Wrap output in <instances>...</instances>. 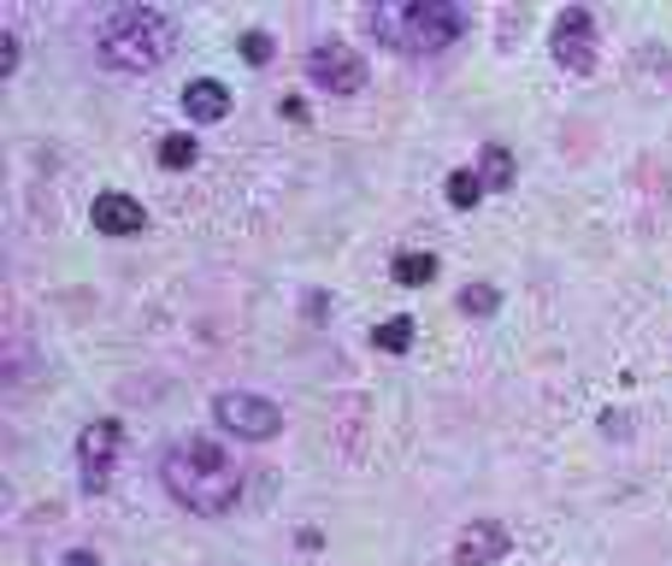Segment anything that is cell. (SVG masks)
Wrapping results in <instances>:
<instances>
[{"label": "cell", "mask_w": 672, "mask_h": 566, "mask_svg": "<svg viewBox=\"0 0 672 566\" xmlns=\"http://www.w3.org/2000/svg\"><path fill=\"white\" fill-rule=\"evenodd\" d=\"M307 77L319 83L324 95H360L366 89V54H354L349 42H324L307 60Z\"/></svg>", "instance_id": "8992f818"}, {"label": "cell", "mask_w": 672, "mask_h": 566, "mask_svg": "<svg viewBox=\"0 0 672 566\" xmlns=\"http://www.w3.org/2000/svg\"><path fill=\"white\" fill-rule=\"evenodd\" d=\"M548 47H555V60L566 72H590L596 65V12L590 7H566L555 30H548Z\"/></svg>", "instance_id": "52a82bcc"}, {"label": "cell", "mask_w": 672, "mask_h": 566, "mask_svg": "<svg viewBox=\"0 0 672 566\" xmlns=\"http://www.w3.org/2000/svg\"><path fill=\"white\" fill-rule=\"evenodd\" d=\"M372 342H377V349H384V354H402L407 342H413V319H407V313L384 319V324H377V331H372Z\"/></svg>", "instance_id": "5bb4252c"}, {"label": "cell", "mask_w": 672, "mask_h": 566, "mask_svg": "<svg viewBox=\"0 0 672 566\" xmlns=\"http://www.w3.org/2000/svg\"><path fill=\"white\" fill-rule=\"evenodd\" d=\"M183 113L195 118V125H213V118L231 113V89H224L218 77H195V83L183 89Z\"/></svg>", "instance_id": "30bf717a"}, {"label": "cell", "mask_w": 672, "mask_h": 566, "mask_svg": "<svg viewBox=\"0 0 672 566\" xmlns=\"http://www.w3.org/2000/svg\"><path fill=\"white\" fill-rule=\"evenodd\" d=\"M366 30L395 54H442L467 36V7H455V0H377Z\"/></svg>", "instance_id": "7a4b0ae2"}, {"label": "cell", "mask_w": 672, "mask_h": 566, "mask_svg": "<svg viewBox=\"0 0 672 566\" xmlns=\"http://www.w3.org/2000/svg\"><path fill=\"white\" fill-rule=\"evenodd\" d=\"M89 225L100 236H136L148 225V213H142V201H136V195H125V189H107V195H95Z\"/></svg>", "instance_id": "ba28073f"}, {"label": "cell", "mask_w": 672, "mask_h": 566, "mask_svg": "<svg viewBox=\"0 0 672 566\" xmlns=\"http://www.w3.org/2000/svg\"><path fill=\"white\" fill-rule=\"evenodd\" d=\"M213 419L231 437H248V442H266V437L284 431V407L266 402V396H248V389H224V396H213Z\"/></svg>", "instance_id": "277c9868"}, {"label": "cell", "mask_w": 672, "mask_h": 566, "mask_svg": "<svg viewBox=\"0 0 672 566\" xmlns=\"http://www.w3.org/2000/svg\"><path fill=\"white\" fill-rule=\"evenodd\" d=\"M118 442H125L118 419H95V425H83V437H77V478H83V495H100V490L113 484Z\"/></svg>", "instance_id": "5b68a950"}, {"label": "cell", "mask_w": 672, "mask_h": 566, "mask_svg": "<svg viewBox=\"0 0 672 566\" xmlns=\"http://www.w3.org/2000/svg\"><path fill=\"white\" fill-rule=\"evenodd\" d=\"M160 478H166V490L178 495L189 513H206V520L231 513L236 495H243V472H236V460L224 455L213 437L171 442V449L160 455Z\"/></svg>", "instance_id": "6da1fadb"}, {"label": "cell", "mask_w": 672, "mask_h": 566, "mask_svg": "<svg viewBox=\"0 0 672 566\" xmlns=\"http://www.w3.org/2000/svg\"><path fill=\"white\" fill-rule=\"evenodd\" d=\"M160 165L166 171H189V165H195V136H166V142H160Z\"/></svg>", "instance_id": "9a60e30c"}, {"label": "cell", "mask_w": 672, "mask_h": 566, "mask_svg": "<svg viewBox=\"0 0 672 566\" xmlns=\"http://www.w3.org/2000/svg\"><path fill=\"white\" fill-rule=\"evenodd\" d=\"M395 284H430V278H437V254H395Z\"/></svg>", "instance_id": "4fadbf2b"}, {"label": "cell", "mask_w": 672, "mask_h": 566, "mask_svg": "<svg viewBox=\"0 0 672 566\" xmlns=\"http://www.w3.org/2000/svg\"><path fill=\"white\" fill-rule=\"evenodd\" d=\"M460 307H467L472 319H490L495 307H502V296H495L490 284H472V289H460Z\"/></svg>", "instance_id": "2e32d148"}, {"label": "cell", "mask_w": 672, "mask_h": 566, "mask_svg": "<svg viewBox=\"0 0 672 566\" xmlns=\"http://www.w3.org/2000/svg\"><path fill=\"white\" fill-rule=\"evenodd\" d=\"M478 178H484V189L502 195V189L513 183V153L502 142H484V148H478Z\"/></svg>", "instance_id": "8fae6325"}, {"label": "cell", "mask_w": 672, "mask_h": 566, "mask_svg": "<svg viewBox=\"0 0 672 566\" xmlns=\"http://www.w3.org/2000/svg\"><path fill=\"white\" fill-rule=\"evenodd\" d=\"M508 525H495V520H478L460 531V543H455V566H495L508 555Z\"/></svg>", "instance_id": "9c48e42d"}, {"label": "cell", "mask_w": 672, "mask_h": 566, "mask_svg": "<svg viewBox=\"0 0 672 566\" xmlns=\"http://www.w3.org/2000/svg\"><path fill=\"white\" fill-rule=\"evenodd\" d=\"M236 47H243V60H248V65H266L271 54H278V42H271L266 30H243V42H236Z\"/></svg>", "instance_id": "e0dca14e"}, {"label": "cell", "mask_w": 672, "mask_h": 566, "mask_svg": "<svg viewBox=\"0 0 672 566\" xmlns=\"http://www.w3.org/2000/svg\"><path fill=\"white\" fill-rule=\"evenodd\" d=\"M442 195H448V207H478V201H484V178H478V171H448V183H442Z\"/></svg>", "instance_id": "7c38bea8"}, {"label": "cell", "mask_w": 672, "mask_h": 566, "mask_svg": "<svg viewBox=\"0 0 672 566\" xmlns=\"http://www.w3.org/2000/svg\"><path fill=\"white\" fill-rule=\"evenodd\" d=\"M12 65H19V36L7 30V36H0V72H12Z\"/></svg>", "instance_id": "ac0fdd59"}, {"label": "cell", "mask_w": 672, "mask_h": 566, "mask_svg": "<svg viewBox=\"0 0 672 566\" xmlns=\"http://www.w3.org/2000/svg\"><path fill=\"white\" fill-rule=\"evenodd\" d=\"M60 566H100V555H95V548H72V555H65Z\"/></svg>", "instance_id": "d6986e66"}, {"label": "cell", "mask_w": 672, "mask_h": 566, "mask_svg": "<svg viewBox=\"0 0 672 566\" xmlns=\"http://www.w3.org/2000/svg\"><path fill=\"white\" fill-rule=\"evenodd\" d=\"M178 47V19L166 7H118L95 30V54L107 72H153Z\"/></svg>", "instance_id": "3957f363"}]
</instances>
